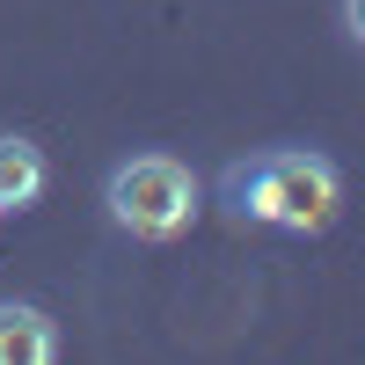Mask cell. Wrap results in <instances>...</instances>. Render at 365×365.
I'll return each mask as SVG.
<instances>
[{"label":"cell","instance_id":"6da1fadb","mask_svg":"<svg viewBox=\"0 0 365 365\" xmlns=\"http://www.w3.org/2000/svg\"><path fill=\"white\" fill-rule=\"evenodd\" d=\"M220 212L234 227L270 234H322L344 212V175L314 146H263L220 168Z\"/></svg>","mask_w":365,"mask_h":365},{"label":"cell","instance_id":"3957f363","mask_svg":"<svg viewBox=\"0 0 365 365\" xmlns=\"http://www.w3.org/2000/svg\"><path fill=\"white\" fill-rule=\"evenodd\" d=\"M58 351V322L37 299H0V365H51Z\"/></svg>","mask_w":365,"mask_h":365},{"label":"cell","instance_id":"277c9868","mask_svg":"<svg viewBox=\"0 0 365 365\" xmlns=\"http://www.w3.org/2000/svg\"><path fill=\"white\" fill-rule=\"evenodd\" d=\"M44 182H51L44 146L22 139V132H0V220H8V212H29L44 197Z\"/></svg>","mask_w":365,"mask_h":365},{"label":"cell","instance_id":"7a4b0ae2","mask_svg":"<svg viewBox=\"0 0 365 365\" xmlns=\"http://www.w3.org/2000/svg\"><path fill=\"white\" fill-rule=\"evenodd\" d=\"M197 212H205V190H197V175L190 161H175L161 154V146H146V154H125L110 168L103 182V220L117 234H132V241H182L197 227Z\"/></svg>","mask_w":365,"mask_h":365},{"label":"cell","instance_id":"5b68a950","mask_svg":"<svg viewBox=\"0 0 365 365\" xmlns=\"http://www.w3.org/2000/svg\"><path fill=\"white\" fill-rule=\"evenodd\" d=\"M344 37L365 44V0H344Z\"/></svg>","mask_w":365,"mask_h":365}]
</instances>
